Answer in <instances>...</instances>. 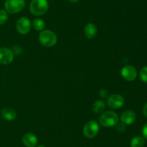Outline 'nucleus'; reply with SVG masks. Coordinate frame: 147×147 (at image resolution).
Returning a JSON list of instances; mask_svg holds the SVG:
<instances>
[{
	"mask_svg": "<svg viewBox=\"0 0 147 147\" xmlns=\"http://www.w3.org/2000/svg\"><path fill=\"white\" fill-rule=\"evenodd\" d=\"M139 76L141 80L144 83H147V66H144L139 71Z\"/></svg>",
	"mask_w": 147,
	"mask_h": 147,
	"instance_id": "obj_18",
	"label": "nucleus"
},
{
	"mask_svg": "<svg viewBox=\"0 0 147 147\" xmlns=\"http://www.w3.org/2000/svg\"><path fill=\"white\" fill-rule=\"evenodd\" d=\"M25 7V0H6L4 8L8 13L17 14L24 10Z\"/></svg>",
	"mask_w": 147,
	"mask_h": 147,
	"instance_id": "obj_4",
	"label": "nucleus"
},
{
	"mask_svg": "<svg viewBox=\"0 0 147 147\" xmlns=\"http://www.w3.org/2000/svg\"><path fill=\"white\" fill-rule=\"evenodd\" d=\"M145 145V139L142 136H135L130 142L131 147H144Z\"/></svg>",
	"mask_w": 147,
	"mask_h": 147,
	"instance_id": "obj_15",
	"label": "nucleus"
},
{
	"mask_svg": "<svg viewBox=\"0 0 147 147\" xmlns=\"http://www.w3.org/2000/svg\"><path fill=\"white\" fill-rule=\"evenodd\" d=\"M49 3L47 0H32L30 4V11L35 16L43 15L47 12Z\"/></svg>",
	"mask_w": 147,
	"mask_h": 147,
	"instance_id": "obj_2",
	"label": "nucleus"
},
{
	"mask_svg": "<svg viewBox=\"0 0 147 147\" xmlns=\"http://www.w3.org/2000/svg\"><path fill=\"white\" fill-rule=\"evenodd\" d=\"M36 147H45V146H36Z\"/></svg>",
	"mask_w": 147,
	"mask_h": 147,
	"instance_id": "obj_24",
	"label": "nucleus"
},
{
	"mask_svg": "<svg viewBox=\"0 0 147 147\" xmlns=\"http://www.w3.org/2000/svg\"><path fill=\"white\" fill-rule=\"evenodd\" d=\"M142 135H143L144 139L147 140V122L144 124V125L142 128Z\"/></svg>",
	"mask_w": 147,
	"mask_h": 147,
	"instance_id": "obj_20",
	"label": "nucleus"
},
{
	"mask_svg": "<svg viewBox=\"0 0 147 147\" xmlns=\"http://www.w3.org/2000/svg\"><path fill=\"white\" fill-rule=\"evenodd\" d=\"M100 95L101 97L105 98L109 95V92H108V91L106 90V89H101V90L100 91Z\"/></svg>",
	"mask_w": 147,
	"mask_h": 147,
	"instance_id": "obj_21",
	"label": "nucleus"
},
{
	"mask_svg": "<svg viewBox=\"0 0 147 147\" xmlns=\"http://www.w3.org/2000/svg\"><path fill=\"white\" fill-rule=\"evenodd\" d=\"M124 103V97L122 95H118V94L110 95L107 99L108 106L113 110H117L122 108Z\"/></svg>",
	"mask_w": 147,
	"mask_h": 147,
	"instance_id": "obj_7",
	"label": "nucleus"
},
{
	"mask_svg": "<svg viewBox=\"0 0 147 147\" xmlns=\"http://www.w3.org/2000/svg\"><path fill=\"white\" fill-rule=\"evenodd\" d=\"M8 20V12L4 10H0V25L4 24Z\"/></svg>",
	"mask_w": 147,
	"mask_h": 147,
	"instance_id": "obj_17",
	"label": "nucleus"
},
{
	"mask_svg": "<svg viewBox=\"0 0 147 147\" xmlns=\"http://www.w3.org/2000/svg\"><path fill=\"white\" fill-rule=\"evenodd\" d=\"M106 103L103 100L101 99H98V100H96V102L93 103V107H92V109L94 112L97 114H100L102 112H103L104 110L106 109Z\"/></svg>",
	"mask_w": 147,
	"mask_h": 147,
	"instance_id": "obj_14",
	"label": "nucleus"
},
{
	"mask_svg": "<svg viewBox=\"0 0 147 147\" xmlns=\"http://www.w3.org/2000/svg\"><path fill=\"white\" fill-rule=\"evenodd\" d=\"M39 41L43 46L50 48L57 43V37L54 32L50 30H44L39 35Z\"/></svg>",
	"mask_w": 147,
	"mask_h": 147,
	"instance_id": "obj_3",
	"label": "nucleus"
},
{
	"mask_svg": "<svg viewBox=\"0 0 147 147\" xmlns=\"http://www.w3.org/2000/svg\"><path fill=\"white\" fill-rule=\"evenodd\" d=\"M32 27L37 31H42L45 27V23L42 19L36 18L33 20Z\"/></svg>",
	"mask_w": 147,
	"mask_h": 147,
	"instance_id": "obj_16",
	"label": "nucleus"
},
{
	"mask_svg": "<svg viewBox=\"0 0 147 147\" xmlns=\"http://www.w3.org/2000/svg\"><path fill=\"white\" fill-rule=\"evenodd\" d=\"M98 28L93 23H88L84 27V33L88 39H93L96 36Z\"/></svg>",
	"mask_w": 147,
	"mask_h": 147,
	"instance_id": "obj_13",
	"label": "nucleus"
},
{
	"mask_svg": "<svg viewBox=\"0 0 147 147\" xmlns=\"http://www.w3.org/2000/svg\"><path fill=\"white\" fill-rule=\"evenodd\" d=\"M126 125H125V124L123 123L122 122H119L116 125V130H117L118 132H120V133L124 132V131H126Z\"/></svg>",
	"mask_w": 147,
	"mask_h": 147,
	"instance_id": "obj_19",
	"label": "nucleus"
},
{
	"mask_svg": "<svg viewBox=\"0 0 147 147\" xmlns=\"http://www.w3.org/2000/svg\"><path fill=\"white\" fill-rule=\"evenodd\" d=\"M119 122V118L117 114L111 110H107L100 114L99 117V122L105 128H111L116 126Z\"/></svg>",
	"mask_w": 147,
	"mask_h": 147,
	"instance_id": "obj_1",
	"label": "nucleus"
},
{
	"mask_svg": "<svg viewBox=\"0 0 147 147\" xmlns=\"http://www.w3.org/2000/svg\"><path fill=\"white\" fill-rule=\"evenodd\" d=\"M14 53L12 50L7 48H0V63L7 65L11 63L14 60Z\"/></svg>",
	"mask_w": 147,
	"mask_h": 147,
	"instance_id": "obj_9",
	"label": "nucleus"
},
{
	"mask_svg": "<svg viewBox=\"0 0 147 147\" xmlns=\"http://www.w3.org/2000/svg\"><path fill=\"white\" fill-rule=\"evenodd\" d=\"M136 119V113L131 110H126L123 111L120 116L121 122L124 123L125 125H131L135 122Z\"/></svg>",
	"mask_w": 147,
	"mask_h": 147,
	"instance_id": "obj_10",
	"label": "nucleus"
},
{
	"mask_svg": "<svg viewBox=\"0 0 147 147\" xmlns=\"http://www.w3.org/2000/svg\"><path fill=\"white\" fill-rule=\"evenodd\" d=\"M1 115L7 121H12L17 117V112L11 108H4L1 110Z\"/></svg>",
	"mask_w": 147,
	"mask_h": 147,
	"instance_id": "obj_12",
	"label": "nucleus"
},
{
	"mask_svg": "<svg viewBox=\"0 0 147 147\" xmlns=\"http://www.w3.org/2000/svg\"><path fill=\"white\" fill-rule=\"evenodd\" d=\"M32 24L30 19L26 17H22L18 19L16 23V28L20 35H27L31 30Z\"/></svg>",
	"mask_w": 147,
	"mask_h": 147,
	"instance_id": "obj_6",
	"label": "nucleus"
},
{
	"mask_svg": "<svg viewBox=\"0 0 147 147\" xmlns=\"http://www.w3.org/2000/svg\"><path fill=\"white\" fill-rule=\"evenodd\" d=\"M121 74L123 79L128 82H133L137 77V70L132 65H126L122 68Z\"/></svg>",
	"mask_w": 147,
	"mask_h": 147,
	"instance_id": "obj_8",
	"label": "nucleus"
},
{
	"mask_svg": "<svg viewBox=\"0 0 147 147\" xmlns=\"http://www.w3.org/2000/svg\"><path fill=\"white\" fill-rule=\"evenodd\" d=\"M38 140L37 136L32 133H25L22 137V143L27 147H35Z\"/></svg>",
	"mask_w": 147,
	"mask_h": 147,
	"instance_id": "obj_11",
	"label": "nucleus"
},
{
	"mask_svg": "<svg viewBox=\"0 0 147 147\" xmlns=\"http://www.w3.org/2000/svg\"><path fill=\"white\" fill-rule=\"evenodd\" d=\"M142 111H143L144 115L146 118H147V102H146V103L144 104V105Z\"/></svg>",
	"mask_w": 147,
	"mask_h": 147,
	"instance_id": "obj_22",
	"label": "nucleus"
},
{
	"mask_svg": "<svg viewBox=\"0 0 147 147\" xmlns=\"http://www.w3.org/2000/svg\"><path fill=\"white\" fill-rule=\"evenodd\" d=\"M68 1L71 3H77L78 1H79L80 0H68Z\"/></svg>",
	"mask_w": 147,
	"mask_h": 147,
	"instance_id": "obj_23",
	"label": "nucleus"
},
{
	"mask_svg": "<svg viewBox=\"0 0 147 147\" xmlns=\"http://www.w3.org/2000/svg\"><path fill=\"white\" fill-rule=\"evenodd\" d=\"M100 131V126L97 121L90 120L85 124L83 128V133L86 138H93L96 137Z\"/></svg>",
	"mask_w": 147,
	"mask_h": 147,
	"instance_id": "obj_5",
	"label": "nucleus"
}]
</instances>
